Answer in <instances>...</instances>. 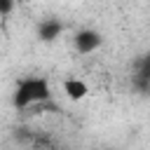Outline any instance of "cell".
I'll use <instances>...</instances> for the list:
<instances>
[{
  "label": "cell",
  "instance_id": "7",
  "mask_svg": "<svg viewBox=\"0 0 150 150\" xmlns=\"http://www.w3.org/2000/svg\"><path fill=\"white\" fill-rule=\"evenodd\" d=\"M94 150H96V148H94Z\"/></svg>",
  "mask_w": 150,
  "mask_h": 150
},
{
  "label": "cell",
  "instance_id": "6",
  "mask_svg": "<svg viewBox=\"0 0 150 150\" xmlns=\"http://www.w3.org/2000/svg\"><path fill=\"white\" fill-rule=\"evenodd\" d=\"M14 5H16V0H0V16H7V14H12Z\"/></svg>",
  "mask_w": 150,
  "mask_h": 150
},
{
  "label": "cell",
  "instance_id": "1",
  "mask_svg": "<svg viewBox=\"0 0 150 150\" xmlns=\"http://www.w3.org/2000/svg\"><path fill=\"white\" fill-rule=\"evenodd\" d=\"M52 101V87L49 80L42 75H30L16 82L14 94H12V105L16 110H26L33 105H42Z\"/></svg>",
  "mask_w": 150,
  "mask_h": 150
},
{
  "label": "cell",
  "instance_id": "2",
  "mask_svg": "<svg viewBox=\"0 0 150 150\" xmlns=\"http://www.w3.org/2000/svg\"><path fill=\"white\" fill-rule=\"evenodd\" d=\"M103 45V35L96 30V28H80L73 38V47L77 54L87 56V54H94L98 47Z\"/></svg>",
  "mask_w": 150,
  "mask_h": 150
},
{
  "label": "cell",
  "instance_id": "3",
  "mask_svg": "<svg viewBox=\"0 0 150 150\" xmlns=\"http://www.w3.org/2000/svg\"><path fill=\"white\" fill-rule=\"evenodd\" d=\"M61 89H63L66 98H70V101H75V103H77V101H82V98H87V94H89L87 82H84V80H80V77H68V80H63Z\"/></svg>",
  "mask_w": 150,
  "mask_h": 150
},
{
  "label": "cell",
  "instance_id": "4",
  "mask_svg": "<svg viewBox=\"0 0 150 150\" xmlns=\"http://www.w3.org/2000/svg\"><path fill=\"white\" fill-rule=\"evenodd\" d=\"M61 33H63V23L59 19H42L38 23V38L42 42H54Z\"/></svg>",
  "mask_w": 150,
  "mask_h": 150
},
{
  "label": "cell",
  "instance_id": "5",
  "mask_svg": "<svg viewBox=\"0 0 150 150\" xmlns=\"http://www.w3.org/2000/svg\"><path fill=\"white\" fill-rule=\"evenodd\" d=\"M136 75H138V77H148V80H150V54H145V56L138 61Z\"/></svg>",
  "mask_w": 150,
  "mask_h": 150
}]
</instances>
